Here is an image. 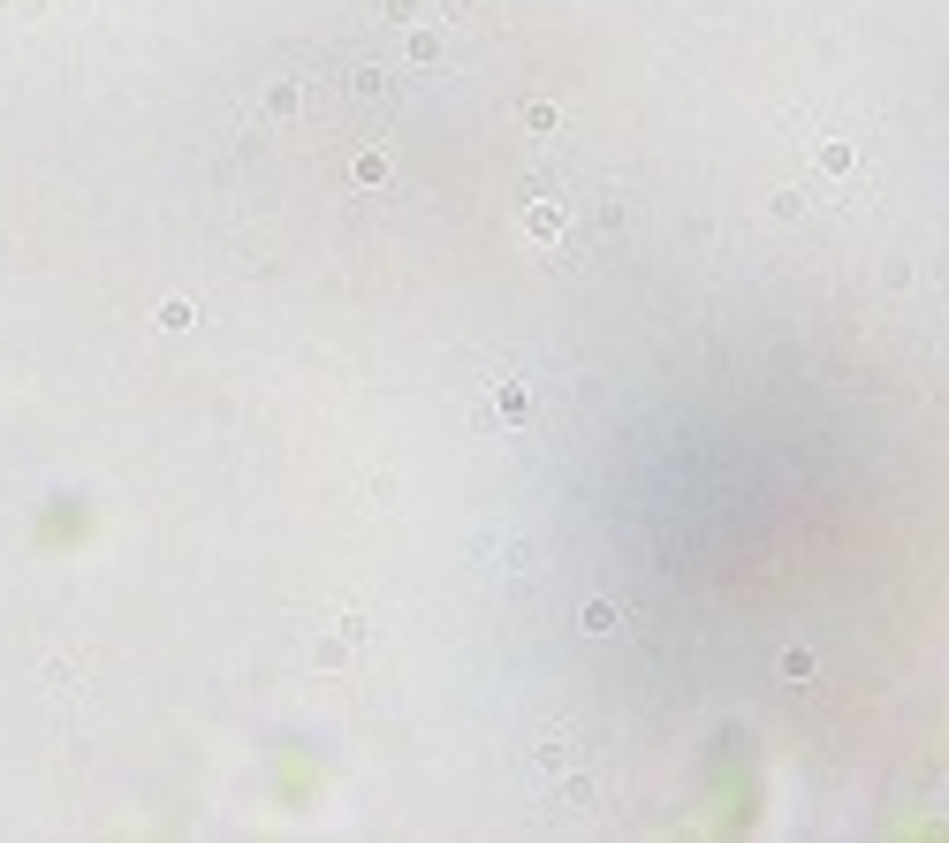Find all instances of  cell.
Masks as SVG:
<instances>
[{
	"label": "cell",
	"mask_w": 949,
	"mask_h": 843,
	"mask_svg": "<svg viewBox=\"0 0 949 843\" xmlns=\"http://www.w3.org/2000/svg\"><path fill=\"white\" fill-rule=\"evenodd\" d=\"M524 228H532V236H563V206H532Z\"/></svg>",
	"instance_id": "1"
},
{
	"label": "cell",
	"mask_w": 949,
	"mask_h": 843,
	"mask_svg": "<svg viewBox=\"0 0 949 843\" xmlns=\"http://www.w3.org/2000/svg\"><path fill=\"white\" fill-rule=\"evenodd\" d=\"M615 623H623V616L608 608V600H593V608H585V631H593V638H608V631H615Z\"/></svg>",
	"instance_id": "2"
},
{
	"label": "cell",
	"mask_w": 949,
	"mask_h": 843,
	"mask_svg": "<svg viewBox=\"0 0 949 843\" xmlns=\"http://www.w3.org/2000/svg\"><path fill=\"white\" fill-rule=\"evenodd\" d=\"M783 677H790V684L813 677V654H805V646H790V654H783Z\"/></svg>",
	"instance_id": "3"
},
{
	"label": "cell",
	"mask_w": 949,
	"mask_h": 843,
	"mask_svg": "<svg viewBox=\"0 0 949 843\" xmlns=\"http://www.w3.org/2000/svg\"><path fill=\"white\" fill-rule=\"evenodd\" d=\"M539 768H547V775L570 768V738H547V745H539Z\"/></svg>",
	"instance_id": "4"
}]
</instances>
